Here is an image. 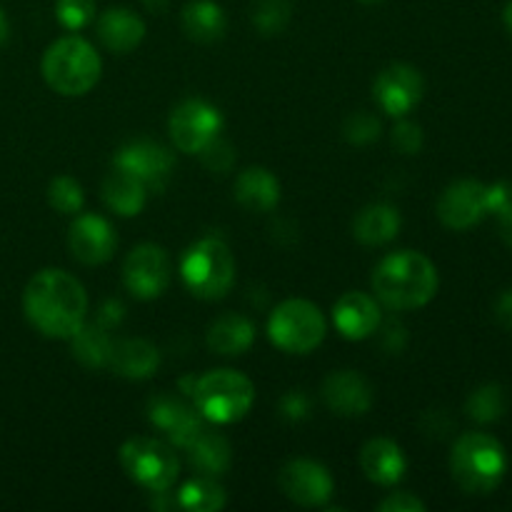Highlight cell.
<instances>
[{
    "mask_svg": "<svg viewBox=\"0 0 512 512\" xmlns=\"http://www.w3.org/2000/svg\"><path fill=\"white\" fill-rule=\"evenodd\" d=\"M235 198L253 213H268L280 200V183L270 170L248 168L235 180Z\"/></svg>",
    "mask_w": 512,
    "mask_h": 512,
    "instance_id": "7402d4cb",
    "label": "cell"
},
{
    "mask_svg": "<svg viewBox=\"0 0 512 512\" xmlns=\"http://www.w3.org/2000/svg\"><path fill=\"white\" fill-rule=\"evenodd\" d=\"M98 38L113 53H130L145 38V23L128 8H110L98 18Z\"/></svg>",
    "mask_w": 512,
    "mask_h": 512,
    "instance_id": "ffe728a7",
    "label": "cell"
},
{
    "mask_svg": "<svg viewBox=\"0 0 512 512\" xmlns=\"http://www.w3.org/2000/svg\"><path fill=\"white\" fill-rule=\"evenodd\" d=\"M503 23H505V28H508V33L512 35V0L505 5V10H503Z\"/></svg>",
    "mask_w": 512,
    "mask_h": 512,
    "instance_id": "ee69618b",
    "label": "cell"
},
{
    "mask_svg": "<svg viewBox=\"0 0 512 512\" xmlns=\"http://www.w3.org/2000/svg\"><path fill=\"white\" fill-rule=\"evenodd\" d=\"M28 323L45 338L70 340L88 315V295L80 280L60 268H45L30 278L23 293Z\"/></svg>",
    "mask_w": 512,
    "mask_h": 512,
    "instance_id": "6da1fadb",
    "label": "cell"
},
{
    "mask_svg": "<svg viewBox=\"0 0 512 512\" xmlns=\"http://www.w3.org/2000/svg\"><path fill=\"white\" fill-rule=\"evenodd\" d=\"M255 340V328L245 315L225 313L208 328V348L218 355L233 358L250 350Z\"/></svg>",
    "mask_w": 512,
    "mask_h": 512,
    "instance_id": "603a6c76",
    "label": "cell"
},
{
    "mask_svg": "<svg viewBox=\"0 0 512 512\" xmlns=\"http://www.w3.org/2000/svg\"><path fill=\"white\" fill-rule=\"evenodd\" d=\"M323 313L310 300H285L268 320V335L275 348L290 355H305L318 348L325 338Z\"/></svg>",
    "mask_w": 512,
    "mask_h": 512,
    "instance_id": "52a82bcc",
    "label": "cell"
},
{
    "mask_svg": "<svg viewBox=\"0 0 512 512\" xmlns=\"http://www.w3.org/2000/svg\"><path fill=\"white\" fill-rule=\"evenodd\" d=\"M335 328L348 340H365L380 328V308L370 295L345 293L333 310Z\"/></svg>",
    "mask_w": 512,
    "mask_h": 512,
    "instance_id": "ac0fdd59",
    "label": "cell"
},
{
    "mask_svg": "<svg viewBox=\"0 0 512 512\" xmlns=\"http://www.w3.org/2000/svg\"><path fill=\"white\" fill-rule=\"evenodd\" d=\"M505 413V393L500 385H483L468 400V415L478 423H495Z\"/></svg>",
    "mask_w": 512,
    "mask_h": 512,
    "instance_id": "4dcf8cb0",
    "label": "cell"
},
{
    "mask_svg": "<svg viewBox=\"0 0 512 512\" xmlns=\"http://www.w3.org/2000/svg\"><path fill=\"white\" fill-rule=\"evenodd\" d=\"M373 290L390 310L423 308L438 293V270L423 253L400 250L375 268Z\"/></svg>",
    "mask_w": 512,
    "mask_h": 512,
    "instance_id": "7a4b0ae2",
    "label": "cell"
},
{
    "mask_svg": "<svg viewBox=\"0 0 512 512\" xmlns=\"http://www.w3.org/2000/svg\"><path fill=\"white\" fill-rule=\"evenodd\" d=\"M83 188L78 180L68 178V175H58L48 188V203L63 215H75L83 208Z\"/></svg>",
    "mask_w": 512,
    "mask_h": 512,
    "instance_id": "1f68e13d",
    "label": "cell"
},
{
    "mask_svg": "<svg viewBox=\"0 0 512 512\" xmlns=\"http://www.w3.org/2000/svg\"><path fill=\"white\" fill-rule=\"evenodd\" d=\"M70 253L83 265H103L118 248L113 225L100 215H78L68 233Z\"/></svg>",
    "mask_w": 512,
    "mask_h": 512,
    "instance_id": "2e32d148",
    "label": "cell"
},
{
    "mask_svg": "<svg viewBox=\"0 0 512 512\" xmlns=\"http://www.w3.org/2000/svg\"><path fill=\"white\" fill-rule=\"evenodd\" d=\"M280 413L290 420H300L308 413V398L303 393H288L283 400H280Z\"/></svg>",
    "mask_w": 512,
    "mask_h": 512,
    "instance_id": "f35d334b",
    "label": "cell"
},
{
    "mask_svg": "<svg viewBox=\"0 0 512 512\" xmlns=\"http://www.w3.org/2000/svg\"><path fill=\"white\" fill-rule=\"evenodd\" d=\"M200 160H203L205 168L213 170V173H228L235 163V150L228 140L215 135V138L200 150Z\"/></svg>",
    "mask_w": 512,
    "mask_h": 512,
    "instance_id": "836d02e7",
    "label": "cell"
},
{
    "mask_svg": "<svg viewBox=\"0 0 512 512\" xmlns=\"http://www.w3.org/2000/svg\"><path fill=\"white\" fill-rule=\"evenodd\" d=\"M380 512H425V503L413 493H393L378 505Z\"/></svg>",
    "mask_w": 512,
    "mask_h": 512,
    "instance_id": "74e56055",
    "label": "cell"
},
{
    "mask_svg": "<svg viewBox=\"0 0 512 512\" xmlns=\"http://www.w3.org/2000/svg\"><path fill=\"white\" fill-rule=\"evenodd\" d=\"M160 363V355L155 345L148 340L128 338L113 343V353H110L108 368H113L120 378L128 380H145L155 373Z\"/></svg>",
    "mask_w": 512,
    "mask_h": 512,
    "instance_id": "44dd1931",
    "label": "cell"
},
{
    "mask_svg": "<svg viewBox=\"0 0 512 512\" xmlns=\"http://www.w3.org/2000/svg\"><path fill=\"white\" fill-rule=\"evenodd\" d=\"M120 465L148 493H165L178 480L180 463L173 448L155 438H133L120 448Z\"/></svg>",
    "mask_w": 512,
    "mask_h": 512,
    "instance_id": "ba28073f",
    "label": "cell"
},
{
    "mask_svg": "<svg viewBox=\"0 0 512 512\" xmlns=\"http://www.w3.org/2000/svg\"><path fill=\"white\" fill-rule=\"evenodd\" d=\"M423 78L413 65H390L375 78V100L388 115L403 118L423 98Z\"/></svg>",
    "mask_w": 512,
    "mask_h": 512,
    "instance_id": "9a60e30c",
    "label": "cell"
},
{
    "mask_svg": "<svg viewBox=\"0 0 512 512\" xmlns=\"http://www.w3.org/2000/svg\"><path fill=\"white\" fill-rule=\"evenodd\" d=\"M495 315H498V320L505 328L512 330V288L505 290L498 298V303H495Z\"/></svg>",
    "mask_w": 512,
    "mask_h": 512,
    "instance_id": "ab89813d",
    "label": "cell"
},
{
    "mask_svg": "<svg viewBox=\"0 0 512 512\" xmlns=\"http://www.w3.org/2000/svg\"><path fill=\"white\" fill-rule=\"evenodd\" d=\"M55 15L68 30H83L95 18V0H55Z\"/></svg>",
    "mask_w": 512,
    "mask_h": 512,
    "instance_id": "d6a6232c",
    "label": "cell"
},
{
    "mask_svg": "<svg viewBox=\"0 0 512 512\" xmlns=\"http://www.w3.org/2000/svg\"><path fill=\"white\" fill-rule=\"evenodd\" d=\"M500 233H503V240L512 248V213L500 215Z\"/></svg>",
    "mask_w": 512,
    "mask_h": 512,
    "instance_id": "60d3db41",
    "label": "cell"
},
{
    "mask_svg": "<svg viewBox=\"0 0 512 512\" xmlns=\"http://www.w3.org/2000/svg\"><path fill=\"white\" fill-rule=\"evenodd\" d=\"M8 33H10V28H8V18H5L3 10H0V45H3L5 40H8Z\"/></svg>",
    "mask_w": 512,
    "mask_h": 512,
    "instance_id": "7bdbcfd3",
    "label": "cell"
},
{
    "mask_svg": "<svg viewBox=\"0 0 512 512\" xmlns=\"http://www.w3.org/2000/svg\"><path fill=\"white\" fill-rule=\"evenodd\" d=\"M170 258L160 245L143 243L130 250L123 265L125 288L140 300H153L163 295L170 285Z\"/></svg>",
    "mask_w": 512,
    "mask_h": 512,
    "instance_id": "9c48e42d",
    "label": "cell"
},
{
    "mask_svg": "<svg viewBox=\"0 0 512 512\" xmlns=\"http://www.w3.org/2000/svg\"><path fill=\"white\" fill-rule=\"evenodd\" d=\"M175 500H178V508L188 512H218L225 508V490L215 483V478L200 475L185 483Z\"/></svg>",
    "mask_w": 512,
    "mask_h": 512,
    "instance_id": "f1b7e54d",
    "label": "cell"
},
{
    "mask_svg": "<svg viewBox=\"0 0 512 512\" xmlns=\"http://www.w3.org/2000/svg\"><path fill=\"white\" fill-rule=\"evenodd\" d=\"M360 468H363L365 478L373 480L375 485L390 488V485L403 480L408 463H405L400 445H395L388 438H375L360 453Z\"/></svg>",
    "mask_w": 512,
    "mask_h": 512,
    "instance_id": "d6986e66",
    "label": "cell"
},
{
    "mask_svg": "<svg viewBox=\"0 0 512 512\" xmlns=\"http://www.w3.org/2000/svg\"><path fill=\"white\" fill-rule=\"evenodd\" d=\"M488 215V188L478 180H458L443 190L438 218L450 230H468Z\"/></svg>",
    "mask_w": 512,
    "mask_h": 512,
    "instance_id": "8fae6325",
    "label": "cell"
},
{
    "mask_svg": "<svg viewBox=\"0 0 512 512\" xmlns=\"http://www.w3.org/2000/svg\"><path fill=\"white\" fill-rule=\"evenodd\" d=\"M183 30L195 43H218L228 30V18L213 0H193L183 8Z\"/></svg>",
    "mask_w": 512,
    "mask_h": 512,
    "instance_id": "cb8c5ba5",
    "label": "cell"
},
{
    "mask_svg": "<svg viewBox=\"0 0 512 512\" xmlns=\"http://www.w3.org/2000/svg\"><path fill=\"white\" fill-rule=\"evenodd\" d=\"M360 3H383V0H360Z\"/></svg>",
    "mask_w": 512,
    "mask_h": 512,
    "instance_id": "f6af8a7d",
    "label": "cell"
},
{
    "mask_svg": "<svg viewBox=\"0 0 512 512\" xmlns=\"http://www.w3.org/2000/svg\"><path fill=\"white\" fill-rule=\"evenodd\" d=\"M393 145L405 155H415L423 148V130L418 123H410V120H400L393 128Z\"/></svg>",
    "mask_w": 512,
    "mask_h": 512,
    "instance_id": "d590c367",
    "label": "cell"
},
{
    "mask_svg": "<svg viewBox=\"0 0 512 512\" xmlns=\"http://www.w3.org/2000/svg\"><path fill=\"white\" fill-rule=\"evenodd\" d=\"M290 13L293 0H255L253 23L263 35H278L290 23Z\"/></svg>",
    "mask_w": 512,
    "mask_h": 512,
    "instance_id": "f546056e",
    "label": "cell"
},
{
    "mask_svg": "<svg viewBox=\"0 0 512 512\" xmlns=\"http://www.w3.org/2000/svg\"><path fill=\"white\" fill-rule=\"evenodd\" d=\"M180 275L190 293L203 300H218L233 288L235 258L228 245L218 238H203L190 245L180 260Z\"/></svg>",
    "mask_w": 512,
    "mask_h": 512,
    "instance_id": "8992f818",
    "label": "cell"
},
{
    "mask_svg": "<svg viewBox=\"0 0 512 512\" xmlns=\"http://www.w3.org/2000/svg\"><path fill=\"white\" fill-rule=\"evenodd\" d=\"M193 400L205 420L218 425H230L250 413L255 400V388L243 373L235 370H210L195 380Z\"/></svg>",
    "mask_w": 512,
    "mask_h": 512,
    "instance_id": "5b68a950",
    "label": "cell"
},
{
    "mask_svg": "<svg viewBox=\"0 0 512 512\" xmlns=\"http://www.w3.org/2000/svg\"><path fill=\"white\" fill-rule=\"evenodd\" d=\"M173 165V153L150 140H135V143L123 145L115 155V168L143 180L148 190H163L173 173Z\"/></svg>",
    "mask_w": 512,
    "mask_h": 512,
    "instance_id": "7c38bea8",
    "label": "cell"
},
{
    "mask_svg": "<svg viewBox=\"0 0 512 512\" xmlns=\"http://www.w3.org/2000/svg\"><path fill=\"white\" fill-rule=\"evenodd\" d=\"M73 345V358L80 360L85 368H108L110 353H113V340H110L108 328L103 325H80L78 333L70 338Z\"/></svg>",
    "mask_w": 512,
    "mask_h": 512,
    "instance_id": "83f0119b",
    "label": "cell"
},
{
    "mask_svg": "<svg viewBox=\"0 0 512 512\" xmlns=\"http://www.w3.org/2000/svg\"><path fill=\"white\" fill-rule=\"evenodd\" d=\"M488 213L495 218L512 213V183H495L488 188Z\"/></svg>",
    "mask_w": 512,
    "mask_h": 512,
    "instance_id": "8d00e7d4",
    "label": "cell"
},
{
    "mask_svg": "<svg viewBox=\"0 0 512 512\" xmlns=\"http://www.w3.org/2000/svg\"><path fill=\"white\" fill-rule=\"evenodd\" d=\"M100 55L95 53L88 40L78 35H65L55 40L43 55V78L55 93L60 95H85L100 80Z\"/></svg>",
    "mask_w": 512,
    "mask_h": 512,
    "instance_id": "277c9868",
    "label": "cell"
},
{
    "mask_svg": "<svg viewBox=\"0 0 512 512\" xmlns=\"http://www.w3.org/2000/svg\"><path fill=\"white\" fill-rule=\"evenodd\" d=\"M148 418L178 448H188L205 430V418L198 413V408H190L188 403H183V400L168 393H160L150 400Z\"/></svg>",
    "mask_w": 512,
    "mask_h": 512,
    "instance_id": "5bb4252c",
    "label": "cell"
},
{
    "mask_svg": "<svg viewBox=\"0 0 512 512\" xmlns=\"http://www.w3.org/2000/svg\"><path fill=\"white\" fill-rule=\"evenodd\" d=\"M323 398L335 415L358 418V415L368 413L373 405V390H370L368 380L355 370H338L325 378Z\"/></svg>",
    "mask_w": 512,
    "mask_h": 512,
    "instance_id": "e0dca14e",
    "label": "cell"
},
{
    "mask_svg": "<svg viewBox=\"0 0 512 512\" xmlns=\"http://www.w3.org/2000/svg\"><path fill=\"white\" fill-rule=\"evenodd\" d=\"M280 490L303 508H320L333 498V478L315 460H293L280 470Z\"/></svg>",
    "mask_w": 512,
    "mask_h": 512,
    "instance_id": "4fadbf2b",
    "label": "cell"
},
{
    "mask_svg": "<svg viewBox=\"0 0 512 512\" xmlns=\"http://www.w3.org/2000/svg\"><path fill=\"white\" fill-rule=\"evenodd\" d=\"M508 458L493 435L465 433L455 440L450 453V473L453 480L468 495H488L503 483Z\"/></svg>",
    "mask_w": 512,
    "mask_h": 512,
    "instance_id": "3957f363",
    "label": "cell"
},
{
    "mask_svg": "<svg viewBox=\"0 0 512 512\" xmlns=\"http://www.w3.org/2000/svg\"><path fill=\"white\" fill-rule=\"evenodd\" d=\"M185 450H188L190 465L205 478H220V475L228 473L230 463H233L230 443L218 433H205L203 430Z\"/></svg>",
    "mask_w": 512,
    "mask_h": 512,
    "instance_id": "484cf974",
    "label": "cell"
},
{
    "mask_svg": "<svg viewBox=\"0 0 512 512\" xmlns=\"http://www.w3.org/2000/svg\"><path fill=\"white\" fill-rule=\"evenodd\" d=\"M143 5L148 10H153V13H163L168 8V0H143Z\"/></svg>",
    "mask_w": 512,
    "mask_h": 512,
    "instance_id": "b9f144b4",
    "label": "cell"
},
{
    "mask_svg": "<svg viewBox=\"0 0 512 512\" xmlns=\"http://www.w3.org/2000/svg\"><path fill=\"white\" fill-rule=\"evenodd\" d=\"M380 123L370 113H355L350 115L348 123H345V138L350 143H370V140L378 138Z\"/></svg>",
    "mask_w": 512,
    "mask_h": 512,
    "instance_id": "e575fe53",
    "label": "cell"
},
{
    "mask_svg": "<svg viewBox=\"0 0 512 512\" xmlns=\"http://www.w3.org/2000/svg\"><path fill=\"white\" fill-rule=\"evenodd\" d=\"M145 198H148V188H145L143 180H138L135 175L125 173V170L115 168L113 173H108V178L103 180V200L113 213L130 218V215H138L143 210Z\"/></svg>",
    "mask_w": 512,
    "mask_h": 512,
    "instance_id": "d4e9b609",
    "label": "cell"
},
{
    "mask_svg": "<svg viewBox=\"0 0 512 512\" xmlns=\"http://www.w3.org/2000/svg\"><path fill=\"white\" fill-rule=\"evenodd\" d=\"M400 213L393 205L375 203L358 213L353 223V235L363 245H385L398 235Z\"/></svg>",
    "mask_w": 512,
    "mask_h": 512,
    "instance_id": "4316f807",
    "label": "cell"
},
{
    "mask_svg": "<svg viewBox=\"0 0 512 512\" xmlns=\"http://www.w3.org/2000/svg\"><path fill=\"white\" fill-rule=\"evenodd\" d=\"M220 125L223 118L218 108L205 100H185L170 113L168 128L175 148L183 153H200L220 133Z\"/></svg>",
    "mask_w": 512,
    "mask_h": 512,
    "instance_id": "30bf717a",
    "label": "cell"
}]
</instances>
